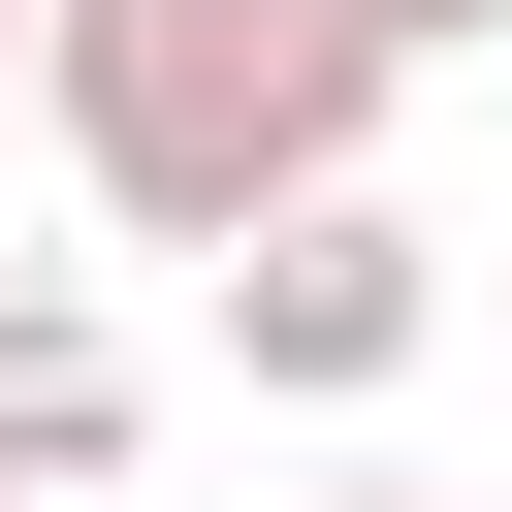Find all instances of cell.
I'll list each match as a JSON object with an SVG mask.
<instances>
[{
	"mask_svg": "<svg viewBox=\"0 0 512 512\" xmlns=\"http://www.w3.org/2000/svg\"><path fill=\"white\" fill-rule=\"evenodd\" d=\"M384 96L416 64L352 0H32V160L96 224H160V256H224L288 192H384Z\"/></svg>",
	"mask_w": 512,
	"mask_h": 512,
	"instance_id": "obj_1",
	"label": "cell"
},
{
	"mask_svg": "<svg viewBox=\"0 0 512 512\" xmlns=\"http://www.w3.org/2000/svg\"><path fill=\"white\" fill-rule=\"evenodd\" d=\"M416 352H448V224H416V192H288V224H224V384L384 416Z\"/></svg>",
	"mask_w": 512,
	"mask_h": 512,
	"instance_id": "obj_2",
	"label": "cell"
},
{
	"mask_svg": "<svg viewBox=\"0 0 512 512\" xmlns=\"http://www.w3.org/2000/svg\"><path fill=\"white\" fill-rule=\"evenodd\" d=\"M128 448H160V352H128L64 256H0V480H64V512H96Z\"/></svg>",
	"mask_w": 512,
	"mask_h": 512,
	"instance_id": "obj_3",
	"label": "cell"
},
{
	"mask_svg": "<svg viewBox=\"0 0 512 512\" xmlns=\"http://www.w3.org/2000/svg\"><path fill=\"white\" fill-rule=\"evenodd\" d=\"M352 32H384V64H480V32H512V0H352Z\"/></svg>",
	"mask_w": 512,
	"mask_h": 512,
	"instance_id": "obj_4",
	"label": "cell"
},
{
	"mask_svg": "<svg viewBox=\"0 0 512 512\" xmlns=\"http://www.w3.org/2000/svg\"><path fill=\"white\" fill-rule=\"evenodd\" d=\"M320 512H448V480H320Z\"/></svg>",
	"mask_w": 512,
	"mask_h": 512,
	"instance_id": "obj_5",
	"label": "cell"
},
{
	"mask_svg": "<svg viewBox=\"0 0 512 512\" xmlns=\"http://www.w3.org/2000/svg\"><path fill=\"white\" fill-rule=\"evenodd\" d=\"M0 512H64V480H0Z\"/></svg>",
	"mask_w": 512,
	"mask_h": 512,
	"instance_id": "obj_6",
	"label": "cell"
},
{
	"mask_svg": "<svg viewBox=\"0 0 512 512\" xmlns=\"http://www.w3.org/2000/svg\"><path fill=\"white\" fill-rule=\"evenodd\" d=\"M0 128H32V64H0Z\"/></svg>",
	"mask_w": 512,
	"mask_h": 512,
	"instance_id": "obj_7",
	"label": "cell"
},
{
	"mask_svg": "<svg viewBox=\"0 0 512 512\" xmlns=\"http://www.w3.org/2000/svg\"><path fill=\"white\" fill-rule=\"evenodd\" d=\"M0 64H32V0H0Z\"/></svg>",
	"mask_w": 512,
	"mask_h": 512,
	"instance_id": "obj_8",
	"label": "cell"
}]
</instances>
